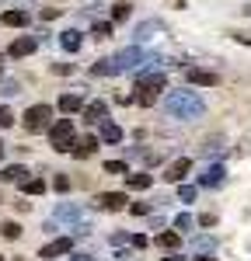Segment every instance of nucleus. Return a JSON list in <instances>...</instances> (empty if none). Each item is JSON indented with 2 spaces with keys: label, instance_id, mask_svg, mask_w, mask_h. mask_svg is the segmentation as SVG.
<instances>
[{
  "label": "nucleus",
  "instance_id": "obj_28",
  "mask_svg": "<svg viewBox=\"0 0 251 261\" xmlns=\"http://www.w3.org/2000/svg\"><path fill=\"white\" fill-rule=\"evenodd\" d=\"M11 125H14V112L7 105H0V129H11Z\"/></svg>",
  "mask_w": 251,
  "mask_h": 261
},
{
  "label": "nucleus",
  "instance_id": "obj_41",
  "mask_svg": "<svg viewBox=\"0 0 251 261\" xmlns=\"http://www.w3.org/2000/svg\"><path fill=\"white\" fill-rule=\"evenodd\" d=\"M237 42H244V45H251V35H234Z\"/></svg>",
  "mask_w": 251,
  "mask_h": 261
},
{
  "label": "nucleus",
  "instance_id": "obj_39",
  "mask_svg": "<svg viewBox=\"0 0 251 261\" xmlns=\"http://www.w3.org/2000/svg\"><path fill=\"white\" fill-rule=\"evenodd\" d=\"M195 261H216V258H213V254H209V251H203V254H199V251H195Z\"/></svg>",
  "mask_w": 251,
  "mask_h": 261
},
{
  "label": "nucleus",
  "instance_id": "obj_5",
  "mask_svg": "<svg viewBox=\"0 0 251 261\" xmlns=\"http://www.w3.org/2000/svg\"><path fill=\"white\" fill-rule=\"evenodd\" d=\"M70 251H73V241H70V237H60V241H53V244H45V247H42L39 251V258H60V254H70Z\"/></svg>",
  "mask_w": 251,
  "mask_h": 261
},
{
  "label": "nucleus",
  "instance_id": "obj_40",
  "mask_svg": "<svg viewBox=\"0 0 251 261\" xmlns=\"http://www.w3.org/2000/svg\"><path fill=\"white\" fill-rule=\"evenodd\" d=\"M164 261H185V258H182L178 251H167V258H164Z\"/></svg>",
  "mask_w": 251,
  "mask_h": 261
},
{
  "label": "nucleus",
  "instance_id": "obj_44",
  "mask_svg": "<svg viewBox=\"0 0 251 261\" xmlns=\"http://www.w3.org/2000/svg\"><path fill=\"white\" fill-rule=\"evenodd\" d=\"M0 261H4V258H0Z\"/></svg>",
  "mask_w": 251,
  "mask_h": 261
},
{
  "label": "nucleus",
  "instance_id": "obj_26",
  "mask_svg": "<svg viewBox=\"0 0 251 261\" xmlns=\"http://www.w3.org/2000/svg\"><path fill=\"white\" fill-rule=\"evenodd\" d=\"M195 195H199L195 185H182V188H178V199H182V202H195Z\"/></svg>",
  "mask_w": 251,
  "mask_h": 261
},
{
  "label": "nucleus",
  "instance_id": "obj_10",
  "mask_svg": "<svg viewBox=\"0 0 251 261\" xmlns=\"http://www.w3.org/2000/svg\"><path fill=\"white\" fill-rule=\"evenodd\" d=\"M188 171H192V161H188V157H178V161L164 171V181H174V185H178V181H185Z\"/></svg>",
  "mask_w": 251,
  "mask_h": 261
},
{
  "label": "nucleus",
  "instance_id": "obj_22",
  "mask_svg": "<svg viewBox=\"0 0 251 261\" xmlns=\"http://www.w3.org/2000/svg\"><path fill=\"white\" fill-rule=\"evenodd\" d=\"M21 192H24V195H42V192H45V181L42 178H24L21 181Z\"/></svg>",
  "mask_w": 251,
  "mask_h": 261
},
{
  "label": "nucleus",
  "instance_id": "obj_13",
  "mask_svg": "<svg viewBox=\"0 0 251 261\" xmlns=\"http://www.w3.org/2000/svg\"><path fill=\"white\" fill-rule=\"evenodd\" d=\"M223 174H227V171H223L220 164H213V167H206V171L199 174V185H206V188H216V185H223Z\"/></svg>",
  "mask_w": 251,
  "mask_h": 261
},
{
  "label": "nucleus",
  "instance_id": "obj_29",
  "mask_svg": "<svg viewBox=\"0 0 251 261\" xmlns=\"http://www.w3.org/2000/svg\"><path fill=\"white\" fill-rule=\"evenodd\" d=\"M129 167H126V161H108L105 164V174H126Z\"/></svg>",
  "mask_w": 251,
  "mask_h": 261
},
{
  "label": "nucleus",
  "instance_id": "obj_21",
  "mask_svg": "<svg viewBox=\"0 0 251 261\" xmlns=\"http://www.w3.org/2000/svg\"><path fill=\"white\" fill-rule=\"evenodd\" d=\"M126 185L136 188V192H146V188L154 185V178H150V174H126Z\"/></svg>",
  "mask_w": 251,
  "mask_h": 261
},
{
  "label": "nucleus",
  "instance_id": "obj_14",
  "mask_svg": "<svg viewBox=\"0 0 251 261\" xmlns=\"http://www.w3.org/2000/svg\"><path fill=\"white\" fill-rule=\"evenodd\" d=\"M98 205L108 209V213H119V209L126 205V195L122 192H105V195H98Z\"/></svg>",
  "mask_w": 251,
  "mask_h": 261
},
{
  "label": "nucleus",
  "instance_id": "obj_4",
  "mask_svg": "<svg viewBox=\"0 0 251 261\" xmlns=\"http://www.w3.org/2000/svg\"><path fill=\"white\" fill-rule=\"evenodd\" d=\"M49 119H53V108H49V105H32V108L24 112V129H28V133H45V129L53 125Z\"/></svg>",
  "mask_w": 251,
  "mask_h": 261
},
{
  "label": "nucleus",
  "instance_id": "obj_1",
  "mask_svg": "<svg viewBox=\"0 0 251 261\" xmlns=\"http://www.w3.org/2000/svg\"><path fill=\"white\" fill-rule=\"evenodd\" d=\"M164 112L171 119L192 122V119H199V115L206 112V101L199 98L195 91H188V87H178V91H167L164 94Z\"/></svg>",
  "mask_w": 251,
  "mask_h": 261
},
{
  "label": "nucleus",
  "instance_id": "obj_33",
  "mask_svg": "<svg viewBox=\"0 0 251 261\" xmlns=\"http://www.w3.org/2000/svg\"><path fill=\"white\" fill-rule=\"evenodd\" d=\"M94 35H98V39H108V35H112V24H108V21H98V24H94Z\"/></svg>",
  "mask_w": 251,
  "mask_h": 261
},
{
  "label": "nucleus",
  "instance_id": "obj_31",
  "mask_svg": "<svg viewBox=\"0 0 251 261\" xmlns=\"http://www.w3.org/2000/svg\"><path fill=\"white\" fill-rule=\"evenodd\" d=\"M192 226H195V220H192L188 213H182V216L174 220V230H192Z\"/></svg>",
  "mask_w": 251,
  "mask_h": 261
},
{
  "label": "nucleus",
  "instance_id": "obj_38",
  "mask_svg": "<svg viewBox=\"0 0 251 261\" xmlns=\"http://www.w3.org/2000/svg\"><path fill=\"white\" fill-rule=\"evenodd\" d=\"M199 226H216V216L206 213V216H199Z\"/></svg>",
  "mask_w": 251,
  "mask_h": 261
},
{
  "label": "nucleus",
  "instance_id": "obj_35",
  "mask_svg": "<svg viewBox=\"0 0 251 261\" xmlns=\"http://www.w3.org/2000/svg\"><path fill=\"white\" fill-rule=\"evenodd\" d=\"M129 209H133V213H136V216H146V213H150V202H133V205H129Z\"/></svg>",
  "mask_w": 251,
  "mask_h": 261
},
{
  "label": "nucleus",
  "instance_id": "obj_24",
  "mask_svg": "<svg viewBox=\"0 0 251 261\" xmlns=\"http://www.w3.org/2000/svg\"><path fill=\"white\" fill-rule=\"evenodd\" d=\"M157 101V91H146V87H136V105H143V108H150Z\"/></svg>",
  "mask_w": 251,
  "mask_h": 261
},
{
  "label": "nucleus",
  "instance_id": "obj_12",
  "mask_svg": "<svg viewBox=\"0 0 251 261\" xmlns=\"http://www.w3.org/2000/svg\"><path fill=\"white\" fill-rule=\"evenodd\" d=\"M105 119H108V105H105V101L84 105V122H105Z\"/></svg>",
  "mask_w": 251,
  "mask_h": 261
},
{
  "label": "nucleus",
  "instance_id": "obj_32",
  "mask_svg": "<svg viewBox=\"0 0 251 261\" xmlns=\"http://www.w3.org/2000/svg\"><path fill=\"white\" fill-rule=\"evenodd\" d=\"M203 153H206V157H216V153H223V143H220V140H209Z\"/></svg>",
  "mask_w": 251,
  "mask_h": 261
},
{
  "label": "nucleus",
  "instance_id": "obj_7",
  "mask_svg": "<svg viewBox=\"0 0 251 261\" xmlns=\"http://www.w3.org/2000/svg\"><path fill=\"white\" fill-rule=\"evenodd\" d=\"M157 32H164V24L161 21H143V24H136V32H133V42L136 45H143V42H150Z\"/></svg>",
  "mask_w": 251,
  "mask_h": 261
},
{
  "label": "nucleus",
  "instance_id": "obj_25",
  "mask_svg": "<svg viewBox=\"0 0 251 261\" xmlns=\"http://www.w3.org/2000/svg\"><path fill=\"white\" fill-rule=\"evenodd\" d=\"M129 11H133V4H126V0H119V4L112 7V21H126V18H129Z\"/></svg>",
  "mask_w": 251,
  "mask_h": 261
},
{
  "label": "nucleus",
  "instance_id": "obj_19",
  "mask_svg": "<svg viewBox=\"0 0 251 261\" xmlns=\"http://www.w3.org/2000/svg\"><path fill=\"white\" fill-rule=\"evenodd\" d=\"M24 178H28V171H24L21 164H11V167L0 171V181H24Z\"/></svg>",
  "mask_w": 251,
  "mask_h": 261
},
{
  "label": "nucleus",
  "instance_id": "obj_43",
  "mask_svg": "<svg viewBox=\"0 0 251 261\" xmlns=\"http://www.w3.org/2000/svg\"><path fill=\"white\" fill-rule=\"evenodd\" d=\"M0 157H4V143H0Z\"/></svg>",
  "mask_w": 251,
  "mask_h": 261
},
{
  "label": "nucleus",
  "instance_id": "obj_23",
  "mask_svg": "<svg viewBox=\"0 0 251 261\" xmlns=\"http://www.w3.org/2000/svg\"><path fill=\"white\" fill-rule=\"evenodd\" d=\"M157 244H161L164 251H178V244H182V237H178L174 230H164V233L157 237Z\"/></svg>",
  "mask_w": 251,
  "mask_h": 261
},
{
  "label": "nucleus",
  "instance_id": "obj_9",
  "mask_svg": "<svg viewBox=\"0 0 251 261\" xmlns=\"http://www.w3.org/2000/svg\"><path fill=\"white\" fill-rule=\"evenodd\" d=\"M136 81H140V87H146V91H157V94H161V91H167V77L164 73H136Z\"/></svg>",
  "mask_w": 251,
  "mask_h": 261
},
{
  "label": "nucleus",
  "instance_id": "obj_6",
  "mask_svg": "<svg viewBox=\"0 0 251 261\" xmlns=\"http://www.w3.org/2000/svg\"><path fill=\"white\" fill-rule=\"evenodd\" d=\"M185 77H188V84H199V87H216V84H220V77H216V73L199 70V66H188Z\"/></svg>",
  "mask_w": 251,
  "mask_h": 261
},
{
  "label": "nucleus",
  "instance_id": "obj_11",
  "mask_svg": "<svg viewBox=\"0 0 251 261\" xmlns=\"http://www.w3.org/2000/svg\"><path fill=\"white\" fill-rule=\"evenodd\" d=\"M98 143H102V136H84V140L73 143V150H70V153H73L77 161H84V157H91V153L98 150Z\"/></svg>",
  "mask_w": 251,
  "mask_h": 261
},
{
  "label": "nucleus",
  "instance_id": "obj_15",
  "mask_svg": "<svg viewBox=\"0 0 251 261\" xmlns=\"http://www.w3.org/2000/svg\"><path fill=\"white\" fill-rule=\"evenodd\" d=\"M0 21H4L7 28H24V24L32 21V14H28V11H4Z\"/></svg>",
  "mask_w": 251,
  "mask_h": 261
},
{
  "label": "nucleus",
  "instance_id": "obj_36",
  "mask_svg": "<svg viewBox=\"0 0 251 261\" xmlns=\"http://www.w3.org/2000/svg\"><path fill=\"white\" fill-rule=\"evenodd\" d=\"M53 185H56V192H66V188H70V178H66V174H56Z\"/></svg>",
  "mask_w": 251,
  "mask_h": 261
},
{
  "label": "nucleus",
  "instance_id": "obj_8",
  "mask_svg": "<svg viewBox=\"0 0 251 261\" xmlns=\"http://www.w3.org/2000/svg\"><path fill=\"white\" fill-rule=\"evenodd\" d=\"M35 49H39V42L32 39V35H21V39H14V42H11V49H7V53H11L14 60H21V56H32Z\"/></svg>",
  "mask_w": 251,
  "mask_h": 261
},
{
  "label": "nucleus",
  "instance_id": "obj_2",
  "mask_svg": "<svg viewBox=\"0 0 251 261\" xmlns=\"http://www.w3.org/2000/svg\"><path fill=\"white\" fill-rule=\"evenodd\" d=\"M150 60L140 45H133V49H122V53H115L112 60H98L94 66H91V73H98V77H115V73H136L143 63Z\"/></svg>",
  "mask_w": 251,
  "mask_h": 261
},
{
  "label": "nucleus",
  "instance_id": "obj_18",
  "mask_svg": "<svg viewBox=\"0 0 251 261\" xmlns=\"http://www.w3.org/2000/svg\"><path fill=\"white\" fill-rule=\"evenodd\" d=\"M102 143H122V129L115 122H102Z\"/></svg>",
  "mask_w": 251,
  "mask_h": 261
},
{
  "label": "nucleus",
  "instance_id": "obj_27",
  "mask_svg": "<svg viewBox=\"0 0 251 261\" xmlns=\"http://www.w3.org/2000/svg\"><path fill=\"white\" fill-rule=\"evenodd\" d=\"M0 233H4L7 241H18V237H21V226H18V223H4V226H0Z\"/></svg>",
  "mask_w": 251,
  "mask_h": 261
},
{
  "label": "nucleus",
  "instance_id": "obj_30",
  "mask_svg": "<svg viewBox=\"0 0 251 261\" xmlns=\"http://www.w3.org/2000/svg\"><path fill=\"white\" fill-rule=\"evenodd\" d=\"M192 247H195V251H213V247H216V241H213V237H195V244H192Z\"/></svg>",
  "mask_w": 251,
  "mask_h": 261
},
{
  "label": "nucleus",
  "instance_id": "obj_34",
  "mask_svg": "<svg viewBox=\"0 0 251 261\" xmlns=\"http://www.w3.org/2000/svg\"><path fill=\"white\" fill-rule=\"evenodd\" d=\"M42 21H53V18H60V7H42Z\"/></svg>",
  "mask_w": 251,
  "mask_h": 261
},
{
  "label": "nucleus",
  "instance_id": "obj_20",
  "mask_svg": "<svg viewBox=\"0 0 251 261\" xmlns=\"http://www.w3.org/2000/svg\"><path fill=\"white\" fill-rule=\"evenodd\" d=\"M56 220H81V205L60 202V205H56Z\"/></svg>",
  "mask_w": 251,
  "mask_h": 261
},
{
  "label": "nucleus",
  "instance_id": "obj_37",
  "mask_svg": "<svg viewBox=\"0 0 251 261\" xmlns=\"http://www.w3.org/2000/svg\"><path fill=\"white\" fill-rule=\"evenodd\" d=\"M53 73H73V66L70 63H53Z\"/></svg>",
  "mask_w": 251,
  "mask_h": 261
},
{
  "label": "nucleus",
  "instance_id": "obj_42",
  "mask_svg": "<svg viewBox=\"0 0 251 261\" xmlns=\"http://www.w3.org/2000/svg\"><path fill=\"white\" fill-rule=\"evenodd\" d=\"M244 14H248V18H251V4H248V7H244Z\"/></svg>",
  "mask_w": 251,
  "mask_h": 261
},
{
  "label": "nucleus",
  "instance_id": "obj_3",
  "mask_svg": "<svg viewBox=\"0 0 251 261\" xmlns=\"http://www.w3.org/2000/svg\"><path fill=\"white\" fill-rule=\"evenodd\" d=\"M45 133H49V143H53V146H56L60 153L73 150V143H77V140H73V119H60V122H53V125H49Z\"/></svg>",
  "mask_w": 251,
  "mask_h": 261
},
{
  "label": "nucleus",
  "instance_id": "obj_16",
  "mask_svg": "<svg viewBox=\"0 0 251 261\" xmlns=\"http://www.w3.org/2000/svg\"><path fill=\"white\" fill-rule=\"evenodd\" d=\"M60 45L66 49V53H77V49L84 45V35L77 32V28H70V32H63V35H60Z\"/></svg>",
  "mask_w": 251,
  "mask_h": 261
},
{
  "label": "nucleus",
  "instance_id": "obj_17",
  "mask_svg": "<svg viewBox=\"0 0 251 261\" xmlns=\"http://www.w3.org/2000/svg\"><path fill=\"white\" fill-rule=\"evenodd\" d=\"M81 108H84V94H63L60 98V112H66V115H73Z\"/></svg>",
  "mask_w": 251,
  "mask_h": 261
}]
</instances>
